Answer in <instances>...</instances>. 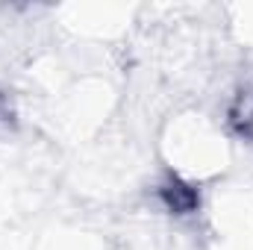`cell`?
<instances>
[{
  "label": "cell",
  "instance_id": "cell-1",
  "mask_svg": "<svg viewBox=\"0 0 253 250\" xmlns=\"http://www.w3.org/2000/svg\"><path fill=\"white\" fill-rule=\"evenodd\" d=\"M162 197H165V203L174 209V212H189V209H194V203H197V197H194V191L186 186H171V188H162Z\"/></svg>",
  "mask_w": 253,
  "mask_h": 250
},
{
  "label": "cell",
  "instance_id": "cell-2",
  "mask_svg": "<svg viewBox=\"0 0 253 250\" xmlns=\"http://www.w3.org/2000/svg\"><path fill=\"white\" fill-rule=\"evenodd\" d=\"M12 121H15L12 100H9V94H3V91H0V129H3V126H9Z\"/></svg>",
  "mask_w": 253,
  "mask_h": 250
}]
</instances>
